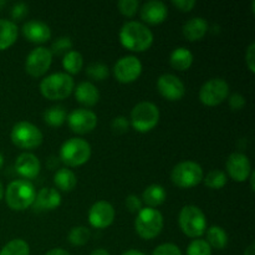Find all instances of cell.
<instances>
[{
  "label": "cell",
  "mask_w": 255,
  "mask_h": 255,
  "mask_svg": "<svg viewBox=\"0 0 255 255\" xmlns=\"http://www.w3.org/2000/svg\"><path fill=\"white\" fill-rule=\"evenodd\" d=\"M246 62H247V66L248 69L251 70L252 74L255 72V44L252 42L251 45L248 46L246 52Z\"/></svg>",
  "instance_id": "obj_42"
},
{
  "label": "cell",
  "mask_w": 255,
  "mask_h": 255,
  "mask_svg": "<svg viewBox=\"0 0 255 255\" xmlns=\"http://www.w3.org/2000/svg\"><path fill=\"white\" fill-rule=\"evenodd\" d=\"M86 74L90 79L96 80V81H102L106 77H109L110 70L107 65L101 64V62H94V64L87 66Z\"/></svg>",
  "instance_id": "obj_33"
},
{
  "label": "cell",
  "mask_w": 255,
  "mask_h": 255,
  "mask_svg": "<svg viewBox=\"0 0 255 255\" xmlns=\"http://www.w3.org/2000/svg\"><path fill=\"white\" fill-rule=\"evenodd\" d=\"M134 229L142 239L151 241L156 238L163 229V216L156 208H142L137 213Z\"/></svg>",
  "instance_id": "obj_5"
},
{
  "label": "cell",
  "mask_w": 255,
  "mask_h": 255,
  "mask_svg": "<svg viewBox=\"0 0 255 255\" xmlns=\"http://www.w3.org/2000/svg\"><path fill=\"white\" fill-rule=\"evenodd\" d=\"M142 72V64L138 57L127 55L116 61L114 66V75L121 84H131L136 81Z\"/></svg>",
  "instance_id": "obj_11"
},
{
  "label": "cell",
  "mask_w": 255,
  "mask_h": 255,
  "mask_svg": "<svg viewBox=\"0 0 255 255\" xmlns=\"http://www.w3.org/2000/svg\"><path fill=\"white\" fill-rule=\"evenodd\" d=\"M75 90V99L85 106H95L100 100L99 89L90 81L80 82Z\"/></svg>",
  "instance_id": "obj_22"
},
{
  "label": "cell",
  "mask_w": 255,
  "mask_h": 255,
  "mask_svg": "<svg viewBox=\"0 0 255 255\" xmlns=\"http://www.w3.org/2000/svg\"><path fill=\"white\" fill-rule=\"evenodd\" d=\"M178 223L182 232L189 238H199L207 231V218L199 207L184 206L179 212Z\"/></svg>",
  "instance_id": "obj_4"
},
{
  "label": "cell",
  "mask_w": 255,
  "mask_h": 255,
  "mask_svg": "<svg viewBox=\"0 0 255 255\" xmlns=\"http://www.w3.org/2000/svg\"><path fill=\"white\" fill-rule=\"evenodd\" d=\"M4 197L10 209L21 212L32 206L36 197V191L31 182L26 179H16L10 182Z\"/></svg>",
  "instance_id": "obj_2"
},
{
  "label": "cell",
  "mask_w": 255,
  "mask_h": 255,
  "mask_svg": "<svg viewBox=\"0 0 255 255\" xmlns=\"http://www.w3.org/2000/svg\"><path fill=\"white\" fill-rule=\"evenodd\" d=\"M152 255H182V252L176 244L164 243L157 247Z\"/></svg>",
  "instance_id": "obj_38"
},
{
  "label": "cell",
  "mask_w": 255,
  "mask_h": 255,
  "mask_svg": "<svg viewBox=\"0 0 255 255\" xmlns=\"http://www.w3.org/2000/svg\"><path fill=\"white\" fill-rule=\"evenodd\" d=\"M45 255H70V253L62 248H54L51 249V251L47 252Z\"/></svg>",
  "instance_id": "obj_44"
},
{
  "label": "cell",
  "mask_w": 255,
  "mask_h": 255,
  "mask_svg": "<svg viewBox=\"0 0 255 255\" xmlns=\"http://www.w3.org/2000/svg\"><path fill=\"white\" fill-rule=\"evenodd\" d=\"M66 119V109L64 106H61V105L50 107L44 114V121L51 127H60L61 125L65 124Z\"/></svg>",
  "instance_id": "obj_29"
},
{
  "label": "cell",
  "mask_w": 255,
  "mask_h": 255,
  "mask_svg": "<svg viewBox=\"0 0 255 255\" xmlns=\"http://www.w3.org/2000/svg\"><path fill=\"white\" fill-rule=\"evenodd\" d=\"M187 255H212V248L203 239H193L187 248Z\"/></svg>",
  "instance_id": "obj_34"
},
{
  "label": "cell",
  "mask_w": 255,
  "mask_h": 255,
  "mask_svg": "<svg viewBox=\"0 0 255 255\" xmlns=\"http://www.w3.org/2000/svg\"><path fill=\"white\" fill-rule=\"evenodd\" d=\"M159 110L154 104L148 101H143L137 104L131 111V120L129 125L137 132L146 133L153 129L158 125Z\"/></svg>",
  "instance_id": "obj_7"
},
{
  "label": "cell",
  "mask_w": 255,
  "mask_h": 255,
  "mask_svg": "<svg viewBox=\"0 0 255 255\" xmlns=\"http://www.w3.org/2000/svg\"><path fill=\"white\" fill-rule=\"evenodd\" d=\"M4 4H5V1H0V6H2Z\"/></svg>",
  "instance_id": "obj_51"
},
{
  "label": "cell",
  "mask_w": 255,
  "mask_h": 255,
  "mask_svg": "<svg viewBox=\"0 0 255 255\" xmlns=\"http://www.w3.org/2000/svg\"><path fill=\"white\" fill-rule=\"evenodd\" d=\"M52 62V54L50 49L39 46L32 50L25 61V70L32 77H40L46 74Z\"/></svg>",
  "instance_id": "obj_12"
},
{
  "label": "cell",
  "mask_w": 255,
  "mask_h": 255,
  "mask_svg": "<svg viewBox=\"0 0 255 255\" xmlns=\"http://www.w3.org/2000/svg\"><path fill=\"white\" fill-rule=\"evenodd\" d=\"M75 89L72 76L66 72H56L42 79L40 82V92L47 100H64L71 95Z\"/></svg>",
  "instance_id": "obj_3"
},
{
  "label": "cell",
  "mask_w": 255,
  "mask_h": 255,
  "mask_svg": "<svg viewBox=\"0 0 255 255\" xmlns=\"http://www.w3.org/2000/svg\"><path fill=\"white\" fill-rule=\"evenodd\" d=\"M19 29L12 20L0 19V51L6 50L16 41Z\"/></svg>",
  "instance_id": "obj_23"
},
{
  "label": "cell",
  "mask_w": 255,
  "mask_h": 255,
  "mask_svg": "<svg viewBox=\"0 0 255 255\" xmlns=\"http://www.w3.org/2000/svg\"><path fill=\"white\" fill-rule=\"evenodd\" d=\"M129 121L126 119L125 116H117L112 120L111 122V128L115 133L117 134H122V133H126L129 128Z\"/></svg>",
  "instance_id": "obj_37"
},
{
  "label": "cell",
  "mask_w": 255,
  "mask_h": 255,
  "mask_svg": "<svg viewBox=\"0 0 255 255\" xmlns=\"http://www.w3.org/2000/svg\"><path fill=\"white\" fill-rule=\"evenodd\" d=\"M122 255H146V254H143L139 251H136V249H128V251L124 252Z\"/></svg>",
  "instance_id": "obj_46"
},
{
  "label": "cell",
  "mask_w": 255,
  "mask_h": 255,
  "mask_svg": "<svg viewBox=\"0 0 255 255\" xmlns=\"http://www.w3.org/2000/svg\"><path fill=\"white\" fill-rule=\"evenodd\" d=\"M207 243L209 244L211 248L221 251L224 249L228 244V234L222 227L213 226L209 229H207Z\"/></svg>",
  "instance_id": "obj_27"
},
{
  "label": "cell",
  "mask_w": 255,
  "mask_h": 255,
  "mask_svg": "<svg viewBox=\"0 0 255 255\" xmlns=\"http://www.w3.org/2000/svg\"><path fill=\"white\" fill-rule=\"evenodd\" d=\"M204 184L211 189H222L228 182V177H227L226 172L221 171V169H213V171L208 172L206 178H203Z\"/></svg>",
  "instance_id": "obj_31"
},
{
  "label": "cell",
  "mask_w": 255,
  "mask_h": 255,
  "mask_svg": "<svg viewBox=\"0 0 255 255\" xmlns=\"http://www.w3.org/2000/svg\"><path fill=\"white\" fill-rule=\"evenodd\" d=\"M227 173L236 182H246L252 173V164L248 156L241 152H234L226 162Z\"/></svg>",
  "instance_id": "obj_16"
},
{
  "label": "cell",
  "mask_w": 255,
  "mask_h": 255,
  "mask_svg": "<svg viewBox=\"0 0 255 255\" xmlns=\"http://www.w3.org/2000/svg\"><path fill=\"white\" fill-rule=\"evenodd\" d=\"M91 233H90V229L86 228L84 226L74 227V228L70 231L69 233V242L74 247H82L89 242Z\"/></svg>",
  "instance_id": "obj_32"
},
{
  "label": "cell",
  "mask_w": 255,
  "mask_h": 255,
  "mask_svg": "<svg viewBox=\"0 0 255 255\" xmlns=\"http://www.w3.org/2000/svg\"><path fill=\"white\" fill-rule=\"evenodd\" d=\"M72 50V41L69 36H61L55 40L51 45V54L52 55H62L67 54Z\"/></svg>",
  "instance_id": "obj_35"
},
{
  "label": "cell",
  "mask_w": 255,
  "mask_h": 255,
  "mask_svg": "<svg viewBox=\"0 0 255 255\" xmlns=\"http://www.w3.org/2000/svg\"><path fill=\"white\" fill-rule=\"evenodd\" d=\"M27 12H29V6H27L26 4H24V2H17V4H15L11 9L12 20H15V21L22 20L26 16Z\"/></svg>",
  "instance_id": "obj_40"
},
{
  "label": "cell",
  "mask_w": 255,
  "mask_h": 255,
  "mask_svg": "<svg viewBox=\"0 0 255 255\" xmlns=\"http://www.w3.org/2000/svg\"><path fill=\"white\" fill-rule=\"evenodd\" d=\"M204 178L203 168L197 162L183 161L173 167L171 179L179 188H192L201 183Z\"/></svg>",
  "instance_id": "obj_8"
},
{
  "label": "cell",
  "mask_w": 255,
  "mask_h": 255,
  "mask_svg": "<svg viewBox=\"0 0 255 255\" xmlns=\"http://www.w3.org/2000/svg\"><path fill=\"white\" fill-rule=\"evenodd\" d=\"M11 142L21 149H32L42 143V132L31 122L20 121L14 125L10 133Z\"/></svg>",
  "instance_id": "obj_9"
},
{
  "label": "cell",
  "mask_w": 255,
  "mask_h": 255,
  "mask_svg": "<svg viewBox=\"0 0 255 255\" xmlns=\"http://www.w3.org/2000/svg\"><path fill=\"white\" fill-rule=\"evenodd\" d=\"M4 193H5L4 186H2V183H1V182H0V201H1V199L4 198Z\"/></svg>",
  "instance_id": "obj_49"
},
{
  "label": "cell",
  "mask_w": 255,
  "mask_h": 255,
  "mask_svg": "<svg viewBox=\"0 0 255 255\" xmlns=\"http://www.w3.org/2000/svg\"><path fill=\"white\" fill-rule=\"evenodd\" d=\"M208 21L201 16H196L189 19L186 24L182 26V32L184 37L189 41H198L203 39L208 32Z\"/></svg>",
  "instance_id": "obj_21"
},
{
  "label": "cell",
  "mask_w": 255,
  "mask_h": 255,
  "mask_svg": "<svg viewBox=\"0 0 255 255\" xmlns=\"http://www.w3.org/2000/svg\"><path fill=\"white\" fill-rule=\"evenodd\" d=\"M172 4H173L177 9L181 10V11L183 12L191 11V10L196 6V1H194V0H173Z\"/></svg>",
  "instance_id": "obj_43"
},
{
  "label": "cell",
  "mask_w": 255,
  "mask_h": 255,
  "mask_svg": "<svg viewBox=\"0 0 255 255\" xmlns=\"http://www.w3.org/2000/svg\"><path fill=\"white\" fill-rule=\"evenodd\" d=\"M0 255H30V247L24 239H12L2 247Z\"/></svg>",
  "instance_id": "obj_30"
},
{
  "label": "cell",
  "mask_w": 255,
  "mask_h": 255,
  "mask_svg": "<svg viewBox=\"0 0 255 255\" xmlns=\"http://www.w3.org/2000/svg\"><path fill=\"white\" fill-rule=\"evenodd\" d=\"M126 204V208L128 209L131 213H138L142 208H143V203H142V199L139 197L134 196V194H129L128 197L125 201Z\"/></svg>",
  "instance_id": "obj_39"
},
{
  "label": "cell",
  "mask_w": 255,
  "mask_h": 255,
  "mask_svg": "<svg viewBox=\"0 0 255 255\" xmlns=\"http://www.w3.org/2000/svg\"><path fill=\"white\" fill-rule=\"evenodd\" d=\"M62 67L65 69L67 75H76L84 67V57L76 50H71L67 54L64 55V59H62Z\"/></svg>",
  "instance_id": "obj_28"
},
{
  "label": "cell",
  "mask_w": 255,
  "mask_h": 255,
  "mask_svg": "<svg viewBox=\"0 0 255 255\" xmlns=\"http://www.w3.org/2000/svg\"><path fill=\"white\" fill-rule=\"evenodd\" d=\"M157 90L168 101H179L186 94V87L179 77L172 74H164L157 80Z\"/></svg>",
  "instance_id": "obj_15"
},
{
  "label": "cell",
  "mask_w": 255,
  "mask_h": 255,
  "mask_svg": "<svg viewBox=\"0 0 255 255\" xmlns=\"http://www.w3.org/2000/svg\"><path fill=\"white\" fill-rule=\"evenodd\" d=\"M40 168H41V164H40L39 158L29 152L19 154L15 161V169L17 174L26 181L36 178L40 173Z\"/></svg>",
  "instance_id": "obj_19"
},
{
  "label": "cell",
  "mask_w": 255,
  "mask_h": 255,
  "mask_svg": "<svg viewBox=\"0 0 255 255\" xmlns=\"http://www.w3.org/2000/svg\"><path fill=\"white\" fill-rule=\"evenodd\" d=\"M54 183L59 189L64 192H70L76 187L77 177L71 169L59 168L54 174Z\"/></svg>",
  "instance_id": "obj_26"
},
{
  "label": "cell",
  "mask_w": 255,
  "mask_h": 255,
  "mask_svg": "<svg viewBox=\"0 0 255 255\" xmlns=\"http://www.w3.org/2000/svg\"><path fill=\"white\" fill-rule=\"evenodd\" d=\"M244 255H255V246L253 243H252L251 246H249L248 248L246 249V252H244Z\"/></svg>",
  "instance_id": "obj_47"
},
{
  "label": "cell",
  "mask_w": 255,
  "mask_h": 255,
  "mask_svg": "<svg viewBox=\"0 0 255 255\" xmlns=\"http://www.w3.org/2000/svg\"><path fill=\"white\" fill-rule=\"evenodd\" d=\"M115 208L106 201H99L91 206L89 211L90 226L96 229H105L111 226L115 221Z\"/></svg>",
  "instance_id": "obj_14"
},
{
  "label": "cell",
  "mask_w": 255,
  "mask_h": 255,
  "mask_svg": "<svg viewBox=\"0 0 255 255\" xmlns=\"http://www.w3.org/2000/svg\"><path fill=\"white\" fill-rule=\"evenodd\" d=\"M168 7L161 0H149L141 7V17L149 25L162 24L167 19Z\"/></svg>",
  "instance_id": "obj_17"
},
{
  "label": "cell",
  "mask_w": 255,
  "mask_h": 255,
  "mask_svg": "<svg viewBox=\"0 0 255 255\" xmlns=\"http://www.w3.org/2000/svg\"><path fill=\"white\" fill-rule=\"evenodd\" d=\"M61 204V194L55 188H42L36 193L35 201L32 203V209L35 212L54 211Z\"/></svg>",
  "instance_id": "obj_20"
},
{
  "label": "cell",
  "mask_w": 255,
  "mask_h": 255,
  "mask_svg": "<svg viewBox=\"0 0 255 255\" xmlns=\"http://www.w3.org/2000/svg\"><path fill=\"white\" fill-rule=\"evenodd\" d=\"M166 197V189L159 184H151L144 189L143 194H142V199L149 208H156V207L163 204Z\"/></svg>",
  "instance_id": "obj_25"
},
{
  "label": "cell",
  "mask_w": 255,
  "mask_h": 255,
  "mask_svg": "<svg viewBox=\"0 0 255 255\" xmlns=\"http://www.w3.org/2000/svg\"><path fill=\"white\" fill-rule=\"evenodd\" d=\"M169 62L173 69L178 71H186L193 64V54L187 47H177L172 51Z\"/></svg>",
  "instance_id": "obj_24"
},
{
  "label": "cell",
  "mask_w": 255,
  "mask_h": 255,
  "mask_svg": "<svg viewBox=\"0 0 255 255\" xmlns=\"http://www.w3.org/2000/svg\"><path fill=\"white\" fill-rule=\"evenodd\" d=\"M22 35L35 44H44L51 37V29L46 22L41 20H30L22 25Z\"/></svg>",
  "instance_id": "obj_18"
},
{
  "label": "cell",
  "mask_w": 255,
  "mask_h": 255,
  "mask_svg": "<svg viewBox=\"0 0 255 255\" xmlns=\"http://www.w3.org/2000/svg\"><path fill=\"white\" fill-rule=\"evenodd\" d=\"M229 95V85L221 77L211 79L202 85L199 90V100L206 106H217L227 100Z\"/></svg>",
  "instance_id": "obj_10"
},
{
  "label": "cell",
  "mask_w": 255,
  "mask_h": 255,
  "mask_svg": "<svg viewBox=\"0 0 255 255\" xmlns=\"http://www.w3.org/2000/svg\"><path fill=\"white\" fill-rule=\"evenodd\" d=\"M2 164H4V157H2V154L0 153V169H1Z\"/></svg>",
  "instance_id": "obj_50"
},
{
  "label": "cell",
  "mask_w": 255,
  "mask_h": 255,
  "mask_svg": "<svg viewBox=\"0 0 255 255\" xmlns=\"http://www.w3.org/2000/svg\"><path fill=\"white\" fill-rule=\"evenodd\" d=\"M251 187H252V191H254V179H255V172L252 171L251 173Z\"/></svg>",
  "instance_id": "obj_48"
},
{
  "label": "cell",
  "mask_w": 255,
  "mask_h": 255,
  "mask_svg": "<svg viewBox=\"0 0 255 255\" xmlns=\"http://www.w3.org/2000/svg\"><path fill=\"white\" fill-rule=\"evenodd\" d=\"M229 106L233 111H239L246 106V99L241 94H233L229 96Z\"/></svg>",
  "instance_id": "obj_41"
},
{
  "label": "cell",
  "mask_w": 255,
  "mask_h": 255,
  "mask_svg": "<svg viewBox=\"0 0 255 255\" xmlns=\"http://www.w3.org/2000/svg\"><path fill=\"white\" fill-rule=\"evenodd\" d=\"M90 255H111L109 253V252L106 251V249H102V248H99V249H95L94 252H92Z\"/></svg>",
  "instance_id": "obj_45"
},
{
  "label": "cell",
  "mask_w": 255,
  "mask_h": 255,
  "mask_svg": "<svg viewBox=\"0 0 255 255\" xmlns=\"http://www.w3.org/2000/svg\"><path fill=\"white\" fill-rule=\"evenodd\" d=\"M91 157V146L84 138L72 137L62 143L60 159L69 167H79L86 163Z\"/></svg>",
  "instance_id": "obj_6"
},
{
  "label": "cell",
  "mask_w": 255,
  "mask_h": 255,
  "mask_svg": "<svg viewBox=\"0 0 255 255\" xmlns=\"http://www.w3.org/2000/svg\"><path fill=\"white\" fill-rule=\"evenodd\" d=\"M67 125L72 132L85 134L94 131L97 126V116L94 111L87 109H76L67 116Z\"/></svg>",
  "instance_id": "obj_13"
},
{
  "label": "cell",
  "mask_w": 255,
  "mask_h": 255,
  "mask_svg": "<svg viewBox=\"0 0 255 255\" xmlns=\"http://www.w3.org/2000/svg\"><path fill=\"white\" fill-rule=\"evenodd\" d=\"M117 7H119L120 12L122 15L127 17H132L138 11L139 2L137 0H120L117 2Z\"/></svg>",
  "instance_id": "obj_36"
},
{
  "label": "cell",
  "mask_w": 255,
  "mask_h": 255,
  "mask_svg": "<svg viewBox=\"0 0 255 255\" xmlns=\"http://www.w3.org/2000/svg\"><path fill=\"white\" fill-rule=\"evenodd\" d=\"M120 41L125 49L133 52L148 50L153 44V34L144 24L128 21L120 30Z\"/></svg>",
  "instance_id": "obj_1"
}]
</instances>
